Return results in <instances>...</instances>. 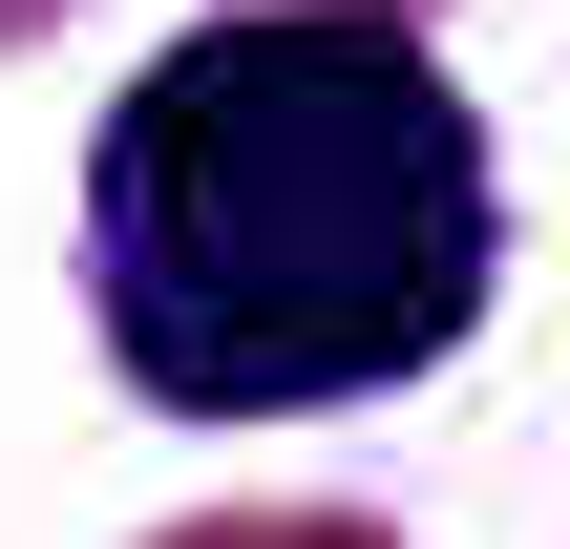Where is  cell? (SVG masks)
I'll return each instance as SVG.
<instances>
[{"label": "cell", "mask_w": 570, "mask_h": 549, "mask_svg": "<svg viewBox=\"0 0 570 549\" xmlns=\"http://www.w3.org/2000/svg\"><path fill=\"white\" fill-rule=\"evenodd\" d=\"M148 549H402L381 508H190V529H148Z\"/></svg>", "instance_id": "cell-2"}, {"label": "cell", "mask_w": 570, "mask_h": 549, "mask_svg": "<svg viewBox=\"0 0 570 549\" xmlns=\"http://www.w3.org/2000/svg\"><path fill=\"white\" fill-rule=\"evenodd\" d=\"M42 21H63V0H0V42H42Z\"/></svg>", "instance_id": "cell-3"}, {"label": "cell", "mask_w": 570, "mask_h": 549, "mask_svg": "<svg viewBox=\"0 0 570 549\" xmlns=\"http://www.w3.org/2000/svg\"><path fill=\"white\" fill-rule=\"evenodd\" d=\"M508 296V169L423 21L212 0L85 127V317L169 423L402 402Z\"/></svg>", "instance_id": "cell-1"}, {"label": "cell", "mask_w": 570, "mask_h": 549, "mask_svg": "<svg viewBox=\"0 0 570 549\" xmlns=\"http://www.w3.org/2000/svg\"><path fill=\"white\" fill-rule=\"evenodd\" d=\"M360 21H444V0H360Z\"/></svg>", "instance_id": "cell-4"}]
</instances>
